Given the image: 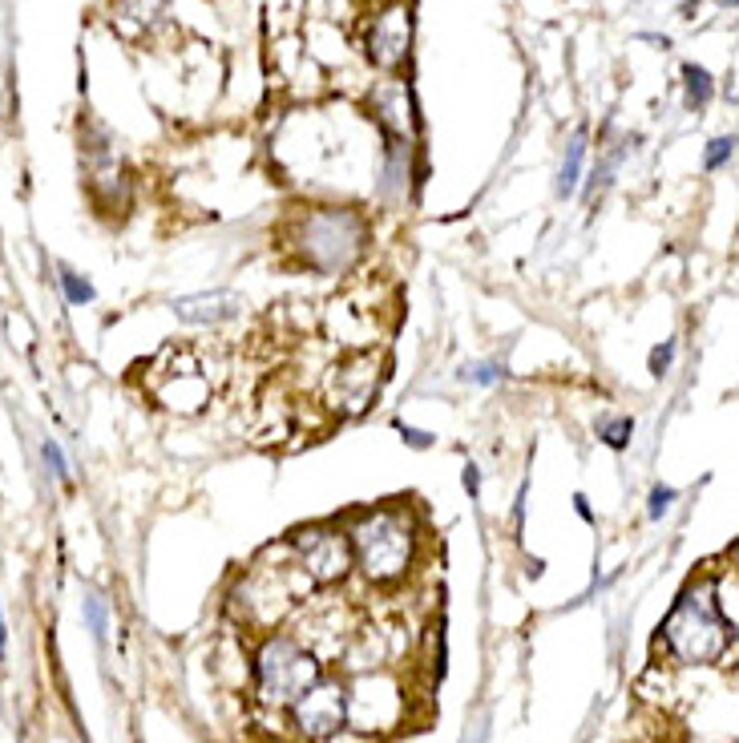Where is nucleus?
<instances>
[{"mask_svg":"<svg viewBox=\"0 0 739 743\" xmlns=\"http://www.w3.org/2000/svg\"><path fill=\"white\" fill-rule=\"evenodd\" d=\"M287 711H291V723L299 727L303 739H332L340 727H348V683L320 679L315 687H307Z\"/></svg>","mask_w":739,"mask_h":743,"instance_id":"nucleus-8","label":"nucleus"},{"mask_svg":"<svg viewBox=\"0 0 739 743\" xmlns=\"http://www.w3.org/2000/svg\"><path fill=\"white\" fill-rule=\"evenodd\" d=\"M320 679H324V663L315 659L295 634H271L255 655V695L263 707L287 711Z\"/></svg>","mask_w":739,"mask_h":743,"instance_id":"nucleus-5","label":"nucleus"},{"mask_svg":"<svg viewBox=\"0 0 739 743\" xmlns=\"http://www.w3.org/2000/svg\"><path fill=\"white\" fill-rule=\"evenodd\" d=\"M81 614H85V622L93 630V639L105 643V634H110V610H105V598L101 594H85L81 598Z\"/></svg>","mask_w":739,"mask_h":743,"instance_id":"nucleus-19","label":"nucleus"},{"mask_svg":"<svg viewBox=\"0 0 739 743\" xmlns=\"http://www.w3.org/2000/svg\"><path fill=\"white\" fill-rule=\"evenodd\" d=\"M586 130H578L574 138H570V146H566V158H562V170H558V194L562 198H570L574 190H578V182H582V166H586Z\"/></svg>","mask_w":739,"mask_h":743,"instance_id":"nucleus-15","label":"nucleus"},{"mask_svg":"<svg viewBox=\"0 0 739 743\" xmlns=\"http://www.w3.org/2000/svg\"><path fill=\"white\" fill-rule=\"evenodd\" d=\"M630 437H635V420H630V416H610V420L598 424V441L618 449V453L630 445Z\"/></svg>","mask_w":739,"mask_h":743,"instance_id":"nucleus-18","label":"nucleus"},{"mask_svg":"<svg viewBox=\"0 0 739 743\" xmlns=\"http://www.w3.org/2000/svg\"><path fill=\"white\" fill-rule=\"evenodd\" d=\"M396 433L404 437V445H412V449H429L433 445V433H425V429H412V424H404V420H396Z\"/></svg>","mask_w":739,"mask_h":743,"instance_id":"nucleus-24","label":"nucleus"},{"mask_svg":"<svg viewBox=\"0 0 739 743\" xmlns=\"http://www.w3.org/2000/svg\"><path fill=\"white\" fill-rule=\"evenodd\" d=\"M85 178H89V194L97 198L101 186H110V206L122 202V190H126V170L114 154L110 142H89L85 146Z\"/></svg>","mask_w":739,"mask_h":743,"instance_id":"nucleus-14","label":"nucleus"},{"mask_svg":"<svg viewBox=\"0 0 739 743\" xmlns=\"http://www.w3.org/2000/svg\"><path fill=\"white\" fill-rule=\"evenodd\" d=\"M731 154H735V138H731V134L715 138V142L707 146V154H703V170H723V166L731 162Z\"/></svg>","mask_w":739,"mask_h":743,"instance_id":"nucleus-21","label":"nucleus"},{"mask_svg":"<svg viewBox=\"0 0 739 743\" xmlns=\"http://www.w3.org/2000/svg\"><path fill=\"white\" fill-rule=\"evenodd\" d=\"M57 287H61V295H65V303H73V307H85V303H93V283L81 275V271H73L69 263H57Z\"/></svg>","mask_w":739,"mask_h":743,"instance_id":"nucleus-16","label":"nucleus"},{"mask_svg":"<svg viewBox=\"0 0 739 743\" xmlns=\"http://www.w3.org/2000/svg\"><path fill=\"white\" fill-rule=\"evenodd\" d=\"M408 45H412V17H408V5H388V9H380V13L372 17L368 33H364L368 57H372L380 69H396V65H404Z\"/></svg>","mask_w":739,"mask_h":743,"instance_id":"nucleus-11","label":"nucleus"},{"mask_svg":"<svg viewBox=\"0 0 739 743\" xmlns=\"http://www.w3.org/2000/svg\"><path fill=\"white\" fill-rule=\"evenodd\" d=\"M368 243L372 227L352 206H311L287 227V251L315 275H348Z\"/></svg>","mask_w":739,"mask_h":743,"instance_id":"nucleus-2","label":"nucleus"},{"mask_svg":"<svg viewBox=\"0 0 739 743\" xmlns=\"http://www.w3.org/2000/svg\"><path fill=\"white\" fill-rule=\"evenodd\" d=\"M574 509H578V517H582V521H594V509H590V501H586L582 493L574 497Z\"/></svg>","mask_w":739,"mask_h":743,"instance_id":"nucleus-27","label":"nucleus"},{"mask_svg":"<svg viewBox=\"0 0 739 743\" xmlns=\"http://www.w3.org/2000/svg\"><path fill=\"white\" fill-rule=\"evenodd\" d=\"M719 5H723V9H735V0H719Z\"/></svg>","mask_w":739,"mask_h":743,"instance_id":"nucleus-29","label":"nucleus"},{"mask_svg":"<svg viewBox=\"0 0 739 743\" xmlns=\"http://www.w3.org/2000/svg\"><path fill=\"white\" fill-rule=\"evenodd\" d=\"M247 307V299L239 291H198V295H182L174 299V315L186 324H198V328H215V324H227V320H239Z\"/></svg>","mask_w":739,"mask_h":743,"instance_id":"nucleus-13","label":"nucleus"},{"mask_svg":"<svg viewBox=\"0 0 739 743\" xmlns=\"http://www.w3.org/2000/svg\"><path fill=\"white\" fill-rule=\"evenodd\" d=\"M352 566L372 586H396L412 574L420 558V525L408 505H376L364 509L348 529Z\"/></svg>","mask_w":739,"mask_h":743,"instance_id":"nucleus-1","label":"nucleus"},{"mask_svg":"<svg viewBox=\"0 0 739 743\" xmlns=\"http://www.w3.org/2000/svg\"><path fill=\"white\" fill-rule=\"evenodd\" d=\"M311 590H315L311 578L299 570V562H295L291 550L283 546L279 558H275V566L263 558V562H255V566L247 570V578H243L239 590H235V602H239V610H243V618H247L251 626H275V622L287 618Z\"/></svg>","mask_w":739,"mask_h":743,"instance_id":"nucleus-4","label":"nucleus"},{"mask_svg":"<svg viewBox=\"0 0 739 743\" xmlns=\"http://www.w3.org/2000/svg\"><path fill=\"white\" fill-rule=\"evenodd\" d=\"M146 388L166 412H178V416H198L210 404V396H215V380H210L206 360L186 344L166 348L150 364Z\"/></svg>","mask_w":739,"mask_h":743,"instance_id":"nucleus-6","label":"nucleus"},{"mask_svg":"<svg viewBox=\"0 0 739 743\" xmlns=\"http://www.w3.org/2000/svg\"><path fill=\"white\" fill-rule=\"evenodd\" d=\"M41 461H45V469H49V477H53V481L69 485V461H65V453H61V445H57L53 437H45V441H41Z\"/></svg>","mask_w":739,"mask_h":743,"instance_id":"nucleus-20","label":"nucleus"},{"mask_svg":"<svg viewBox=\"0 0 739 743\" xmlns=\"http://www.w3.org/2000/svg\"><path fill=\"white\" fill-rule=\"evenodd\" d=\"M727 643H731V626L715 610L711 582H691L663 622V647L671 651V659L699 667L723 659Z\"/></svg>","mask_w":739,"mask_h":743,"instance_id":"nucleus-3","label":"nucleus"},{"mask_svg":"<svg viewBox=\"0 0 739 743\" xmlns=\"http://www.w3.org/2000/svg\"><path fill=\"white\" fill-rule=\"evenodd\" d=\"M380 360L372 352H348L324 380V400L340 416H360L380 388Z\"/></svg>","mask_w":739,"mask_h":743,"instance_id":"nucleus-9","label":"nucleus"},{"mask_svg":"<svg viewBox=\"0 0 739 743\" xmlns=\"http://www.w3.org/2000/svg\"><path fill=\"white\" fill-rule=\"evenodd\" d=\"M683 89H687L691 110H703V105L711 101V93H715V81H711V73L703 65H683Z\"/></svg>","mask_w":739,"mask_h":743,"instance_id":"nucleus-17","label":"nucleus"},{"mask_svg":"<svg viewBox=\"0 0 739 743\" xmlns=\"http://www.w3.org/2000/svg\"><path fill=\"white\" fill-rule=\"evenodd\" d=\"M324 320H328V332L336 336V344H348V348L364 352V348L372 344L376 328H380V307H376L372 299L360 303V295L348 291L344 299H332V307H328Z\"/></svg>","mask_w":739,"mask_h":743,"instance_id":"nucleus-12","label":"nucleus"},{"mask_svg":"<svg viewBox=\"0 0 739 743\" xmlns=\"http://www.w3.org/2000/svg\"><path fill=\"white\" fill-rule=\"evenodd\" d=\"M400 695H396V683L384 679V675H372L364 671L356 683H348V727L360 731V735H372V731H384L400 719Z\"/></svg>","mask_w":739,"mask_h":743,"instance_id":"nucleus-10","label":"nucleus"},{"mask_svg":"<svg viewBox=\"0 0 739 743\" xmlns=\"http://www.w3.org/2000/svg\"><path fill=\"white\" fill-rule=\"evenodd\" d=\"M9 655V626H5V614H0V663Z\"/></svg>","mask_w":739,"mask_h":743,"instance_id":"nucleus-28","label":"nucleus"},{"mask_svg":"<svg viewBox=\"0 0 739 743\" xmlns=\"http://www.w3.org/2000/svg\"><path fill=\"white\" fill-rule=\"evenodd\" d=\"M505 372H501V364H473V368H465V380H473V384H497Z\"/></svg>","mask_w":739,"mask_h":743,"instance_id":"nucleus-25","label":"nucleus"},{"mask_svg":"<svg viewBox=\"0 0 739 743\" xmlns=\"http://www.w3.org/2000/svg\"><path fill=\"white\" fill-rule=\"evenodd\" d=\"M461 485H465V493H469V501H477L481 497V469L469 461L465 469H461Z\"/></svg>","mask_w":739,"mask_h":743,"instance_id":"nucleus-26","label":"nucleus"},{"mask_svg":"<svg viewBox=\"0 0 739 743\" xmlns=\"http://www.w3.org/2000/svg\"><path fill=\"white\" fill-rule=\"evenodd\" d=\"M675 497H679V493H675L671 485H655V489H651V501H647V517H651V521H659V517H663L671 505H675Z\"/></svg>","mask_w":739,"mask_h":743,"instance_id":"nucleus-22","label":"nucleus"},{"mask_svg":"<svg viewBox=\"0 0 739 743\" xmlns=\"http://www.w3.org/2000/svg\"><path fill=\"white\" fill-rule=\"evenodd\" d=\"M287 550L299 562V570L311 578V586H336V582H344L356 570L348 534H344V529H332V525L299 529V534H291Z\"/></svg>","mask_w":739,"mask_h":743,"instance_id":"nucleus-7","label":"nucleus"},{"mask_svg":"<svg viewBox=\"0 0 739 743\" xmlns=\"http://www.w3.org/2000/svg\"><path fill=\"white\" fill-rule=\"evenodd\" d=\"M675 348H679L675 340H663V344H659V348L651 352V372H655V376L671 372V364H675Z\"/></svg>","mask_w":739,"mask_h":743,"instance_id":"nucleus-23","label":"nucleus"}]
</instances>
